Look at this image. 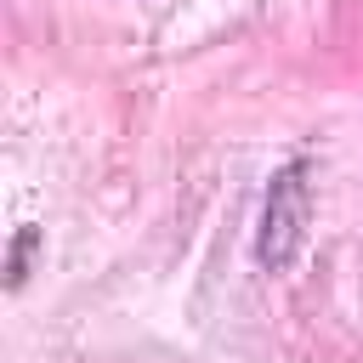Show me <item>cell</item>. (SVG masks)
Segmentation results:
<instances>
[{
  "label": "cell",
  "mask_w": 363,
  "mask_h": 363,
  "mask_svg": "<svg viewBox=\"0 0 363 363\" xmlns=\"http://www.w3.org/2000/svg\"><path fill=\"white\" fill-rule=\"evenodd\" d=\"M306 221H312V182H306V159H295L267 187L261 233H255V261L267 272H284L301 255V244H306Z\"/></svg>",
  "instance_id": "1"
}]
</instances>
